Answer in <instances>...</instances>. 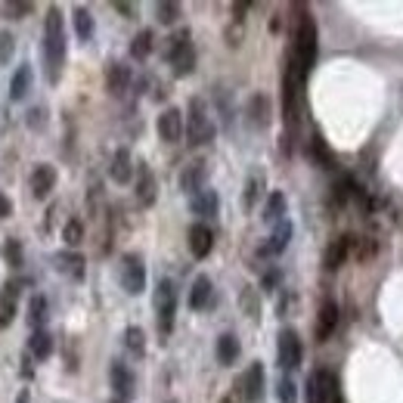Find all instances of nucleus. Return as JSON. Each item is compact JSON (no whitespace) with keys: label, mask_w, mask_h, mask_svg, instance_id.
<instances>
[{"label":"nucleus","mask_w":403,"mask_h":403,"mask_svg":"<svg viewBox=\"0 0 403 403\" xmlns=\"http://www.w3.org/2000/svg\"><path fill=\"white\" fill-rule=\"evenodd\" d=\"M261 285H264V292H273L279 285V270H267L264 279H261Z\"/></svg>","instance_id":"79ce46f5"},{"label":"nucleus","mask_w":403,"mask_h":403,"mask_svg":"<svg viewBox=\"0 0 403 403\" xmlns=\"http://www.w3.org/2000/svg\"><path fill=\"white\" fill-rule=\"evenodd\" d=\"M124 345H128L137 356H143L146 354V335H143V329H140V326H128V329H124Z\"/></svg>","instance_id":"72a5a7b5"},{"label":"nucleus","mask_w":403,"mask_h":403,"mask_svg":"<svg viewBox=\"0 0 403 403\" xmlns=\"http://www.w3.org/2000/svg\"><path fill=\"white\" fill-rule=\"evenodd\" d=\"M108 177L115 183H130L134 180V159H130V149H115L112 155V165H108Z\"/></svg>","instance_id":"f3484780"},{"label":"nucleus","mask_w":403,"mask_h":403,"mask_svg":"<svg viewBox=\"0 0 403 403\" xmlns=\"http://www.w3.org/2000/svg\"><path fill=\"white\" fill-rule=\"evenodd\" d=\"M13 50H16V37L10 31H0V66H10Z\"/></svg>","instance_id":"4c0bfd02"},{"label":"nucleus","mask_w":403,"mask_h":403,"mask_svg":"<svg viewBox=\"0 0 403 403\" xmlns=\"http://www.w3.org/2000/svg\"><path fill=\"white\" fill-rule=\"evenodd\" d=\"M264 196V174H252L245 180V196H242V208L245 211H254L258 199Z\"/></svg>","instance_id":"c756f323"},{"label":"nucleus","mask_w":403,"mask_h":403,"mask_svg":"<svg viewBox=\"0 0 403 403\" xmlns=\"http://www.w3.org/2000/svg\"><path fill=\"white\" fill-rule=\"evenodd\" d=\"M372 252H376V245H372V242H366V245H356V258H360V261H366V258H372Z\"/></svg>","instance_id":"37998d69"},{"label":"nucleus","mask_w":403,"mask_h":403,"mask_svg":"<svg viewBox=\"0 0 403 403\" xmlns=\"http://www.w3.org/2000/svg\"><path fill=\"white\" fill-rule=\"evenodd\" d=\"M56 186V168L53 165H37L31 170V196L35 199H46Z\"/></svg>","instance_id":"2eb2a0df"},{"label":"nucleus","mask_w":403,"mask_h":403,"mask_svg":"<svg viewBox=\"0 0 403 403\" xmlns=\"http://www.w3.org/2000/svg\"><path fill=\"white\" fill-rule=\"evenodd\" d=\"M128 87H130V66L112 62V66L106 68V90L112 93V97H124Z\"/></svg>","instance_id":"a211bd4d"},{"label":"nucleus","mask_w":403,"mask_h":403,"mask_svg":"<svg viewBox=\"0 0 403 403\" xmlns=\"http://www.w3.org/2000/svg\"><path fill=\"white\" fill-rule=\"evenodd\" d=\"M186 137H190V146H205L214 140V124L208 118V103L202 97L190 99V108H186Z\"/></svg>","instance_id":"7ed1b4c3"},{"label":"nucleus","mask_w":403,"mask_h":403,"mask_svg":"<svg viewBox=\"0 0 403 403\" xmlns=\"http://www.w3.org/2000/svg\"><path fill=\"white\" fill-rule=\"evenodd\" d=\"M292 232H294V227H292V221H283V223H276V230L270 232V239L261 245V254H283L285 248H289V242H292Z\"/></svg>","instance_id":"6ab92c4d"},{"label":"nucleus","mask_w":403,"mask_h":403,"mask_svg":"<svg viewBox=\"0 0 403 403\" xmlns=\"http://www.w3.org/2000/svg\"><path fill=\"white\" fill-rule=\"evenodd\" d=\"M62 239H66V245H81V239H84V223L81 221H68L66 227H62Z\"/></svg>","instance_id":"c9c22d12"},{"label":"nucleus","mask_w":403,"mask_h":403,"mask_svg":"<svg viewBox=\"0 0 403 403\" xmlns=\"http://www.w3.org/2000/svg\"><path fill=\"white\" fill-rule=\"evenodd\" d=\"M168 59L174 66V75L177 78H186L196 68V50H192V41H190V28H180L168 37Z\"/></svg>","instance_id":"20e7f679"},{"label":"nucleus","mask_w":403,"mask_h":403,"mask_svg":"<svg viewBox=\"0 0 403 403\" xmlns=\"http://www.w3.org/2000/svg\"><path fill=\"white\" fill-rule=\"evenodd\" d=\"M211 248H214L211 227H208V223H192V227H190V252H192V258L205 261L208 254H211Z\"/></svg>","instance_id":"ddd939ff"},{"label":"nucleus","mask_w":403,"mask_h":403,"mask_svg":"<svg viewBox=\"0 0 403 403\" xmlns=\"http://www.w3.org/2000/svg\"><path fill=\"white\" fill-rule=\"evenodd\" d=\"M316 50H320V41H316V22L310 19V16H301V22H298V31H294V59H298V68H301V75H304V81H307V75H310V68H314V62H316Z\"/></svg>","instance_id":"f03ea898"},{"label":"nucleus","mask_w":403,"mask_h":403,"mask_svg":"<svg viewBox=\"0 0 403 403\" xmlns=\"http://www.w3.org/2000/svg\"><path fill=\"white\" fill-rule=\"evenodd\" d=\"M307 155H310V161H314V165H320V168H332V149L329 146H326V140L320 137V134H314L307 140Z\"/></svg>","instance_id":"393cba45"},{"label":"nucleus","mask_w":403,"mask_h":403,"mask_svg":"<svg viewBox=\"0 0 403 403\" xmlns=\"http://www.w3.org/2000/svg\"><path fill=\"white\" fill-rule=\"evenodd\" d=\"M4 258L13 264V267H22V245L16 242V239H10V242L4 245Z\"/></svg>","instance_id":"58836bf2"},{"label":"nucleus","mask_w":403,"mask_h":403,"mask_svg":"<svg viewBox=\"0 0 403 403\" xmlns=\"http://www.w3.org/2000/svg\"><path fill=\"white\" fill-rule=\"evenodd\" d=\"M236 388H242V397H245L248 403H258V400L264 397V363L254 360L252 366L245 369V376L239 378Z\"/></svg>","instance_id":"f8f14e48"},{"label":"nucleus","mask_w":403,"mask_h":403,"mask_svg":"<svg viewBox=\"0 0 403 403\" xmlns=\"http://www.w3.org/2000/svg\"><path fill=\"white\" fill-rule=\"evenodd\" d=\"M211 279H208L205 273L192 279V289H190V307L192 310H205L208 307V301H211Z\"/></svg>","instance_id":"4be33fe9"},{"label":"nucleus","mask_w":403,"mask_h":403,"mask_svg":"<svg viewBox=\"0 0 403 403\" xmlns=\"http://www.w3.org/2000/svg\"><path fill=\"white\" fill-rule=\"evenodd\" d=\"M351 248H354V236H338L335 242H332L329 248H326V254H323L326 270H338L341 264L347 261V254H351Z\"/></svg>","instance_id":"aec40b11"},{"label":"nucleus","mask_w":403,"mask_h":403,"mask_svg":"<svg viewBox=\"0 0 403 403\" xmlns=\"http://www.w3.org/2000/svg\"><path fill=\"white\" fill-rule=\"evenodd\" d=\"M248 121H252L254 128H267L270 124V99L264 97V93H254V97L248 99Z\"/></svg>","instance_id":"5701e85b"},{"label":"nucleus","mask_w":403,"mask_h":403,"mask_svg":"<svg viewBox=\"0 0 403 403\" xmlns=\"http://www.w3.org/2000/svg\"><path fill=\"white\" fill-rule=\"evenodd\" d=\"M134 192H137V202L143 208H152L155 199H159V180H155L152 168L146 165V161H140V165H137V186H134Z\"/></svg>","instance_id":"1a4fd4ad"},{"label":"nucleus","mask_w":403,"mask_h":403,"mask_svg":"<svg viewBox=\"0 0 403 403\" xmlns=\"http://www.w3.org/2000/svg\"><path fill=\"white\" fill-rule=\"evenodd\" d=\"M44 124H46L44 108H31V112H28V128H44Z\"/></svg>","instance_id":"a19ab883"},{"label":"nucleus","mask_w":403,"mask_h":403,"mask_svg":"<svg viewBox=\"0 0 403 403\" xmlns=\"http://www.w3.org/2000/svg\"><path fill=\"white\" fill-rule=\"evenodd\" d=\"M28 323H31V329H44V323H46V298L44 294H35V298L28 301Z\"/></svg>","instance_id":"2f4dec72"},{"label":"nucleus","mask_w":403,"mask_h":403,"mask_svg":"<svg viewBox=\"0 0 403 403\" xmlns=\"http://www.w3.org/2000/svg\"><path fill=\"white\" fill-rule=\"evenodd\" d=\"M276 356H279V366L283 369H298L301 366V360H304V347H301V338H298V332L294 329L279 332Z\"/></svg>","instance_id":"6e6552de"},{"label":"nucleus","mask_w":403,"mask_h":403,"mask_svg":"<svg viewBox=\"0 0 403 403\" xmlns=\"http://www.w3.org/2000/svg\"><path fill=\"white\" fill-rule=\"evenodd\" d=\"M190 208H192V214H199V217H214L217 214V208H221V196H217L214 190H202L199 196H192L190 199Z\"/></svg>","instance_id":"412c9836"},{"label":"nucleus","mask_w":403,"mask_h":403,"mask_svg":"<svg viewBox=\"0 0 403 403\" xmlns=\"http://www.w3.org/2000/svg\"><path fill=\"white\" fill-rule=\"evenodd\" d=\"M285 196H283V192H270V196H267V202H264V221H267V223H283L285 221Z\"/></svg>","instance_id":"a878e982"},{"label":"nucleus","mask_w":403,"mask_h":403,"mask_svg":"<svg viewBox=\"0 0 403 403\" xmlns=\"http://www.w3.org/2000/svg\"><path fill=\"white\" fill-rule=\"evenodd\" d=\"M31 10H35L31 4H16V0H13V4H6V13H10V19H25Z\"/></svg>","instance_id":"ea45409f"},{"label":"nucleus","mask_w":403,"mask_h":403,"mask_svg":"<svg viewBox=\"0 0 403 403\" xmlns=\"http://www.w3.org/2000/svg\"><path fill=\"white\" fill-rule=\"evenodd\" d=\"M152 46H155V35H152V28H143L140 35L130 41V56L134 59H146L152 53Z\"/></svg>","instance_id":"7c9ffc66"},{"label":"nucleus","mask_w":403,"mask_h":403,"mask_svg":"<svg viewBox=\"0 0 403 403\" xmlns=\"http://www.w3.org/2000/svg\"><path fill=\"white\" fill-rule=\"evenodd\" d=\"M307 403H341L338 378L329 369H316L307 378Z\"/></svg>","instance_id":"423d86ee"},{"label":"nucleus","mask_w":403,"mask_h":403,"mask_svg":"<svg viewBox=\"0 0 403 403\" xmlns=\"http://www.w3.org/2000/svg\"><path fill=\"white\" fill-rule=\"evenodd\" d=\"M28 354H35L37 360H46V356L53 354V335L46 329H37L35 335L28 341Z\"/></svg>","instance_id":"c85d7f7f"},{"label":"nucleus","mask_w":403,"mask_h":403,"mask_svg":"<svg viewBox=\"0 0 403 403\" xmlns=\"http://www.w3.org/2000/svg\"><path fill=\"white\" fill-rule=\"evenodd\" d=\"M28 400H31L28 391H19V397H16V403H28Z\"/></svg>","instance_id":"de8ad7c7"},{"label":"nucleus","mask_w":403,"mask_h":403,"mask_svg":"<svg viewBox=\"0 0 403 403\" xmlns=\"http://www.w3.org/2000/svg\"><path fill=\"white\" fill-rule=\"evenodd\" d=\"M75 35H78V41H84V44L93 37V16H90V10H84V6L75 10Z\"/></svg>","instance_id":"473e14b6"},{"label":"nucleus","mask_w":403,"mask_h":403,"mask_svg":"<svg viewBox=\"0 0 403 403\" xmlns=\"http://www.w3.org/2000/svg\"><path fill=\"white\" fill-rule=\"evenodd\" d=\"M183 112L180 108H165V112L159 115V121H155V130H159V137L165 140V143H177V140L183 137Z\"/></svg>","instance_id":"9b49d317"},{"label":"nucleus","mask_w":403,"mask_h":403,"mask_svg":"<svg viewBox=\"0 0 403 403\" xmlns=\"http://www.w3.org/2000/svg\"><path fill=\"white\" fill-rule=\"evenodd\" d=\"M56 270L68 273L72 279H84V258L75 252H66V254H56Z\"/></svg>","instance_id":"cd10ccee"},{"label":"nucleus","mask_w":403,"mask_h":403,"mask_svg":"<svg viewBox=\"0 0 403 403\" xmlns=\"http://www.w3.org/2000/svg\"><path fill=\"white\" fill-rule=\"evenodd\" d=\"M335 329H338V304L335 301H323L320 314H316V341H329Z\"/></svg>","instance_id":"dca6fc26"},{"label":"nucleus","mask_w":403,"mask_h":403,"mask_svg":"<svg viewBox=\"0 0 403 403\" xmlns=\"http://www.w3.org/2000/svg\"><path fill=\"white\" fill-rule=\"evenodd\" d=\"M217 360H221V366H232L239 360V338L232 332H223L217 338Z\"/></svg>","instance_id":"b1692460"},{"label":"nucleus","mask_w":403,"mask_h":403,"mask_svg":"<svg viewBox=\"0 0 403 403\" xmlns=\"http://www.w3.org/2000/svg\"><path fill=\"white\" fill-rule=\"evenodd\" d=\"M248 10V4H232V13H236V22L242 19V13Z\"/></svg>","instance_id":"49530a36"},{"label":"nucleus","mask_w":403,"mask_h":403,"mask_svg":"<svg viewBox=\"0 0 403 403\" xmlns=\"http://www.w3.org/2000/svg\"><path fill=\"white\" fill-rule=\"evenodd\" d=\"M115 10L124 13V16H134V6H130V4H115Z\"/></svg>","instance_id":"a18cd8bd"},{"label":"nucleus","mask_w":403,"mask_h":403,"mask_svg":"<svg viewBox=\"0 0 403 403\" xmlns=\"http://www.w3.org/2000/svg\"><path fill=\"white\" fill-rule=\"evenodd\" d=\"M155 16H159L161 25H174L177 16H180V4H174V0H161V4H155Z\"/></svg>","instance_id":"f704fd0d"},{"label":"nucleus","mask_w":403,"mask_h":403,"mask_svg":"<svg viewBox=\"0 0 403 403\" xmlns=\"http://www.w3.org/2000/svg\"><path fill=\"white\" fill-rule=\"evenodd\" d=\"M221 403H232V397H223V400H221Z\"/></svg>","instance_id":"09e8293b"},{"label":"nucleus","mask_w":403,"mask_h":403,"mask_svg":"<svg viewBox=\"0 0 403 403\" xmlns=\"http://www.w3.org/2000/svg\"><path fill=\"white\" fill-rule=\"evenodd\" d=\"M205 180H208V161L205 159L190 161V165L180 170V190L186 196H199V192L205 190Z\"/></svg>","instance_id":"9d476101"},{"label":"nucleus","mask_w":403,"mask_h":403,"mask_svg":"<svg viewBox=\"0 0 403 403\" xmlns=\"http://www.w3.org/2000/svg\"><path fill=\"white\" fill-rule=\"evenodd\" d=\"M121 285L128 294H143L146 292V264L140 254L128 252L121 258Z\"/></svg>","instance_id":"0eeeda50"},{"label":"nucleus","mask_w":403,"mask_h":403,"mask_svg":"<svg viewBox=\"0 0 403 403\" xmlns=\"http://www.w3.org/2000/svg\"><path fill=\"white\" fill-rule=\"evenodd\" d=\"M108 378H112V388H115V394H118V400L128 403L134 397V372L124 366L121 360H115L112 366H108Z\"/></svg>","instance_id":"4468645a"},{"label":"nucleus","mask_w":403,"mask_h":403,"mask_svg":"<svg viewBox=\"0 0 403 403\" xmlns=\"http://www.w3.org/2000/svg\"><path fill=\"white\" fill-rule=\"evenodd\" d=\"M31 87V66H19L10 81V99L13 103H19V99H25V93Z\"/></svg>","instance_id":"bb28decb"},{"label":"nucleus","mask_w":403,"mask_h":403,"mask_svg":"<svg viewBox=\"0 0 403 403\" xmlns=\"http://www.w3.org/2000/svg\"><path fill=\"white\" fill-rule=\"evenodd\" d=\"M10 214H13L10 199H6V196H0V217H10Z\"/></svg>","instance_id":"c03bdc74"},{"label":"nucleus","mask_w":403,"mask_h":403,"mask_svg":"<svg viewBox=\"0 0 403 403\" xmlns=\"http://www.w3.org/2000/svg\"><path fill=\"white\" fill-rule=\"evenodd\" d=\"M174 316H177V289L170 279H161L155 289V323H159L161 335L174 332Z\"/></svg>","instance_id":"39448f33"},{"label":"nucleus","mask_w":403,"mask_h":403,"mask_svg":"<svg viewBox=\"0 0 403 403\" xmlns=\"http://www.w3.org/2000/svg\"><path fill=\"white\" fill-rule=\"evenodd\" d=\"M112 403H124V400H112Z\"/></svg>","instance_id":"8fccbe9b"},{"label":"nucleus","mask_w":403,"mask_h":403,"mask_svg":"<svg viewBox=\"0 0 403 403\" xmlns=\"http://www.w3.org/2000/svg\"><path fill=\"white\" fill-rule=\"evenodd\" d=\"M44 66H46V81L59 84L62 66H66V28H62V13L56 6L46 10L44 22Z\"/></svg>","instance_id":"f257e3e1"},{"label":"nucleus","mask_w":403,"mask_h":403,"mask_svg":"<svg viewBox=\"0 0 403 403\" xmlns=\"http://www.w3.org/2000/svg\"><path fill=\"white\" fill-rule=\"evenodd\" d=\"M276 397H279V403H298V388H294L292 378H279Z\"/></svg>","instance_id":"e433bc0d"}]
</instances>
